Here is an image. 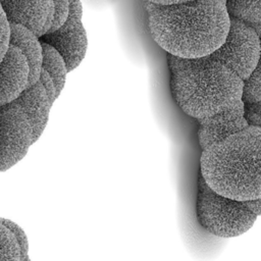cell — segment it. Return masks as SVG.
<instances>
[{"label":"cell","mask_w":261,"mask_h":261,"mask_svg":"<svg viewBox=\"0 0 261 261\" xmlns=\"http://www.w3.org/2000/svg\"><path fill=\"white\" fill-rule=\"evenodd\" d=\"M153 40L169 55L193 59L210 55L224 41L229 15L219 0L160 5L145 2Z\"/></svg>","instance_id":"obj_1"},{"label":"cell","mask_w":261,"mask_h":261,"mask_svg":"<svg viewBox=\"0 0 261 261\" xmlns=\"http://www.w3.org/2000/svg\"><path fill=\"white\" fill-rule=\"evenodd\" d=\"M260 126L230 135L202 150L200 172L215 193L239 201L261 199Z\"/></svg>","instance_id":"obj_2"},{"label":"cell","mask_w":261,"mask_h":261,"mask_svg":"<svg viewBox=\"0 0 261 261\" xmlns=\"http://www.w3.org/2000/svg\"><path fill=\"white\" fill-rule=\"evenodd\" d=\"M170 89L179 108L197 120L241 100L243 80L210 55L185 59L167 55Z\"/></svg>","instance_id":"obj_3"},{"label":"cell","mask_w":261,"mask_h":261,"mask_svg":"<svg viewBox=\"0 0 261 261\" xmlns=\"http://www.w3.org/2000/svg\"><path fill=\"white\" fill-rule=\"evenodd\" d=\"M261 211V200L239 201L212 191L202 176L198 179L197 217L204 229L220 238L245 233L255 223Z\"/></svg>","instance_id":"obj_4"},{"label":"cell","mask_w":261,"mask_h":261,"mask_svg":"<svg viewBox=\"0 0 261 261\" xmlns=\"http://www.w3.org/2000/svg\"><path fill=\"white\" fill-rule=\"evenodd\" d=\"M229 18L223 43L210 56L244 81L260 62V38L248 23Z\"/></svg>","instance_id":"obj_5"},{"label":"cell","mask_w":261,"mask_h":261,"mask_svg":"<svg viewBox=\"0 0 261 261\" xmlns=\"http://www.w3.org/2000/svg\"><path fill=\"white\" fill-rule=\"evenodd\" d=\"M33 142L31 123L14 102L0 107V172L19 162Z\"/></svg>","instance_id":"obj_6"},{"label":"cell","mask_w":261,"mask_h":261,"mask_svg":"<svg viewBox=\"0 0 261 261\" xmlns=\"http://www.w3.org/2000/svg\"><path fill=\"white\" fill-rule=\"evenodd\" d=\"M82 18L83 14L68 11L67 18L60 28L39 38L61 55L67 71L76 68L87 53L88 38Z\"/></svg>","instance_id":"obj_7"},{"label":"cell","mask_w":261,"mask_h":261,"mask_svg":"<svg viewBox=\"0 0 261 261\" xmlns=\"http://www.w3.org/2000/svg\"><path fill=\"white\" fill-rule=\"evenodd\" d=\"M9 23L22 25L38 38L51 28L54 7L52 0H0Z\"/></svg>","instance_id":"obj_8"},{"label":"cell","mask_w":261,"mask_h":261,"mask_svg":"<svg viewBox=\"0 0 261 261\" xmlns=\"http://www.w3.org/2000/svg\"><path fill=\"white\" fill-rule=\"evenodd\" d=\"M198 121V139L202 150L249 126L244 117L242 100L222 111Z\"/></svg>","instance_id":"obj_9"},{"label":"cell","mask_w":261,"mask_h":261,"mask_svg":"<svg viewBox=\"0 0 261 261\" xmlns=\"http://www.w3.org/2000/svg\"><path fill=\"white\" fill-rule=\"evenodd\" d=\"M30 67L21 51L9 45L0 60V100L2 105L14 101L28 87Z\"/></svg>","instance_id":"obj_10"},{"label":"cell","mask_w":261,"mask_h":261,"mask_svg":"<svg viewBox=\"0 0 261 261\" xmlns=\"http://www.w3.org/2000/svg\"><path fill=\"white\" fill-rule=\"evenodd\" d=\"M14 102L27 115L33 129V142L35 143L46 127L52 106L46 91L38 81L34 85L27 87Z\"/></svg>","instance_id":"obj_11"},{"label":"cell","mask_w":261,"mask_h":261,"mask_svg":"<svg viewBox=\"0 0 261 261\" xmlns=\"http://www.w3.org/2000/svg\"><path fill=\"white\" fill-rule=\"evenodd\" d=\"M9 45L17 47L28 61L30 67L28 87L37 83L42 69V46L40 39L27 28L10 23Z\"/></svg>","instance_id":"obj_12"},{"label":"cell","mask_w":261,"mask_h":261,"mask_svg":"<svg viewBox=\"0 0 261 261\" xmlns=\"http://www.w3.org/2000/svg\"><path fill=\"white\" fill-rule=\"evenodd\" d=\"M42 46V69H44L52 79L56 94L59 96L61 93L65 81L67 69L65 66V62L61 55L50 45L41 41Z\"/></svg>","instance_id":"obj_13"},{"label":"cell","mask_w":261,"mask_h":261,"mask_svg":"<svg viewBox=\"0 0 261 261\" xmlns=\"http://www.w3.org/2000/svg\"><path fill=\"white\" fill-rule=\"evenodd\" d=\"M224 6L229 17L249 25L261 24L260 0H225Z\"/></svg>","instance_id":"obj_14"},{"label":"cell","mask_w":261,"mask_h":261,"mask_svg":"<svg viewBox=\"0 0 261 261\" xmlns=\"http://www.w3.org/2000/svg\"><path fill=\"white\" fill-rule=\"evenodd\" d=\"M0 261H21L19 245L11 230L0 222Z\"/></svg>","instance_id":"obj_15"},{"label":"cell","mask_w":261,"mask_h":261,"mask_svg":"<svg viewBox=\"0 0 261 261\" xmlns=\"http://www.w3.org/2000/svg\"><path fill=\"white\" fill-rule=\"evenodd\" d=\"M243 103L261 102V72L260 62L252 71V73L243 81L242 97Z\"/></svg>","instance_id":"obj_16"},{"label":"cell","mask_w":261,"mask_h":261,"mask_svg":"<svg viewBox=\"0 0 261 261\" xmlns=\"http://www.w3.org/2000/svg\"><path fill=\"white\" fill-rule=\"evenodd\" d=\"M0 222L2 224H4L6 227H8L11 230V232L14 234V237L19 245L21 261H24L29 257V255H28L29 254V242H28L25 232L23 231V229L20 226H18L12 220H9L6 218H0Z\"/></svg>","instance_id":"obj_17"},{"label":"cell","mask_w":261,"mask_h":261,"mask_svg":"<svg viewBox=\"0 0 261 261\" xmlns=\"http://www.w3.org/2000/svg\"><path fill=\"white\" fill-rule=\"evenodd\" d=\"M52 3L54 7V16H53L51 28L47 33L53 32L58 28H60L64 23L68 15V9H69L68 0H52Z\"/></svg>","instance_id":"obj_18"},{"label":"cell","mask_w":261,"mask_h":261,"mask_svg":"<svg viewBox=\"0 0 261 261\" xmlns=\"http://www.w3.org/2000/svg\"><path fill=\"white\" fill-rule=\"evenodd\" d=\"M10 36V23L7 20L5 12L0 5V60L5 54L9 46Z\"/></svg>","instance_id":"obj_19"},{"label":"cell","mask_w":261,"mask_h":261,"mask_svg":"<svg viewBox=\"0 0 261 261\" xmlns=\"http://www.w3.org/2000/svg\"><path fill=\"white\" fill-rule=\"evenodd\" d=\"M244 105V117L249 125L260 126V111L261 102L258 103H243Z\"/></svg>","instance_id":"obj_20"},{"label":"cell","mask_w":261,"mask_h":261,"mask_svg":"<svg viewBox=\"0 0 261 261\" xmlns=\"http://www.w3.org/2000/svg\"><path fill=\"white\" fill-rule=\"evenodd\" d=\"M39 82L42 84L43 88L45 89L50 104L53 105L55 99L58 96L56 94V89H55V86H54V83H53L51 76L44 69H41L40 76H39Z\"/></svg>","instance_id":"obj_21"},{"label":"cell","mask_w":261,"mask_h":261,"mask_svg":"<svg viewBox=\"0 0 261 261\" xmlns=\"http://www.w3.org/2000/svg\"><path fill=\"white\" fill-rule=\"evenodd\" d=\"M148 2L154 3V4H160V5H169V4H176V3H182L191 0H146Z\"/></svg>","instance_id":"obj_22"},{"label":"cell","mask_w":261,"mask_h":261,"mask_svg":"<svg viewBox=\"0 0 261 261\" xmlns=\"http://www.w3.org/2000/svg\"><path fill=\"white\" fill-rule=\"evenodd\" d=\"M219 1H220V2H222V3H223V4H224V3H225V0H219Z\"/></svg>","instance_id":"obj_23"},{"label":"cell","mask_w":261,"mask_h":261,"mask_svg":"<svg viewBox=\"0 0 261 261\" xmlns=\"http://www.w3.org/2000/svg\"><path fill=\"white\" fill-rule=\"evenodd\" d=\"M24 261H31V260H30V258H29V257H28V258H27V259H25V260H24Z\"/></svg>","instance_id":"obj_24"},{"label":"cell","mask_w":261,"mask_h":261,"mask_svg":"<svg viewBox=\"0 0 261 261\" xmlns=\"http://www.w3.org/2000/svg\"><path fill=\"white\" fill-rule=\"evenodd\" d=\"M2 106V103H1V100H0V107Z\"/></svg>","instance_id":"obj_25"}]
</instances>
